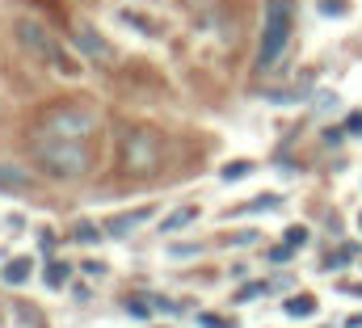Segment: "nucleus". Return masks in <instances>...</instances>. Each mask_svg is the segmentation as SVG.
<instances>
[{"label":"nucleus","instance_id":"obj_1","mask_svg":"<svg viewBox=\"0 0 362 328\" xmlns=\"http://www.w3.org/2000/svg\"><path fill=\"white\" fill-rule=\"evenodd\" d=\"M30 152H34V160L42 164L51 177L72 181V177L89 172V148H85V139H64V135H51V131L38 127L30 135Z\"/></svg>","mask_w":362,"mask_h":328},{"label":"nucleus","instance_id":"obj_2","mask_svg":"<svg viewBox=\"0 0 362 328\" xmlns=\"http://www.w3.org/2000/svg\"><path fill=\"white\" fill-rule=\"evenodd\" d=\"M291 42V4L286 0H266V25H262V47H257V72H270L282 59Z\"/></svg>","mask_w":362,"mask_h":328},{"label":"nucleus","instance_id":"obj_3","mask_svg":"<svg viewBox=\"0 0 362 328\" xmlns=\"http://www.w3.org/2000/svg\"><path fill=\"white\" fill-rule=\"evenodd\" d=\"M156 164H160V135L148 127H135L122 144V168L131 177H148V172H156Z\"/></svg>","mask_w":362,"mask_h":328},{"label":"nucleus","instance_id":"obj_4","mask_svg":"<svg viewBox=\"0 0 362 328\" xmlns=\"http://www.w3.org/2000/svg\"><path fill=\"white\" fill-rule=\"evenodd\" d=\"M17 42H21L30 55H38L42 64H51V68H59V72H68V76L76 72V68L68 64L64 47H59V42H55V38H51V34L38 25V21H17Z\"/></svg>","mask_w":362,"mask_h":328},{"label":"nucleus","instance_id":"obj_5","mask_svg":"<svg viewBox=\"0 0 362 328\" xmlns=\"http://www.w3.org/2000/svg\"><path fill=\"white\" fill-rule=\"evenodd\" d=\"M42 131H51V135H64V139H89L93 135V118L85 110H51L47 118H42Z\"/></svg>","mask_w":362,"mask_h":328},{"label":"nucleus","instance_id":"obj_6","mask_svg":"<svg viewBox=\"0 0 362 328\" xmlns=\"http://www.w3.org/2000/svg\"><path fill=\"white\" fill-rule=\"evenodd\" d=\"M72 38H76V47H81V55L93 59V64H114V47L93 30V25H76L72 30Z\"/></svg>","mask_w":362,"mask_h":328},{"label":"nucleus","instance_id":"obj_7","mask_svg":"<svg viewBox=\"0 0 362 328\" xmlns=\"http://www.w3.org/2000/svg\"><path fill=\"white\" fill-rule=\"evenodd\" d=\"M148 219H152V206H139V211H127V215H114L105 232H110V236H127V232H135V228H144Z\"/></svg>","mask_w":362,"mask_h":328},{"label":"nucleus","instance_id":"obj_8","mask_svg":"<svg viewBox=\"0 0 362 328\" xmlns=\"http://www.w3.org/2000/svg\"><path fill=\"white\" fill-rule=\"evenodd\" d=\"M30 181H34V177H30L25 168H13V164H0V185H4V189H25Z\"/></svg>","mask_w":362,"mask_h":328},{"label":"nucleus","instance_id":"obj_9","mask_svg":"<svg viewBox=\"0 0 362 328\" xmlns=\"http://www.w3.org/2000/svg\"><path fill=\"white\" fill-rule=\"evenodd\" d=\"M282 312H286V316H295V320H303V316H312V312H316V299H312V295H295V299H286V303H282Z\"/></svg>","mask_w":362,"mask_h":328},{"label":"nucleus","instance_id":"obj_10","mask_svg":"<svg viewBox=\"0 0 362 328\" xmlns=\"http://www.w3.org/2000/svg\"><path fill=\"white\" fill-rule=\"evenodd\" d=\"M194 215H198V211H194V206H185V211H173V215H169V219H165V232H177V228H185V223H189V219H194Z\"/></svg>","mask_w":362,"mask_h":328},{"label":"nucleus","instance_id":"obj_11","mask_svg":"<svg viewBox=\"0 0 362 328\" xmlns=\"http://www.w3.org/2000/svg\"><path fill=\"white\" fill-rule=\"evenodd\" d=\"M25 278H30V261H13V265L4 269V282H13V286L25 282Z\"/></svg>","mask_w":362,"mask_h":328},{"label":"nucleus","instance_id":"obj_12","mask_svg":"<svg viewBox=\"0 0 362 328\" xmlns=\"http://www.w3.org/2000/svg\"><path fill=\"white\" fill-rule=\"evenodd\" d=\"M354 257H358V248H354V245L337 248V252L329 257V265H325V269H341V265H346V261H354Z\"/></svg>","mask_w":362,"mask_h":328},{"label":"nucleus","instance_id":"obj_13","mask_svg":"<svg viewBox=\"0 0 362 328\" xmlns=\"http://www.w3.org/2000/svg\"><path fill=\"white\" fill-rule=\"evenodd\" d=\"M64 282H68V265L51 261V269H47V286H64Z\"/></svg>","mask_w":362,"mask_h":328},{"label":"nucleus","instance_id":"obj_14","mask_svg":"<svg viewBox=\"0 0 362 328\" xmlns=\"http://www.w3.org/2000/svg\"><path fill=\"white\" fill-rule=\"evenodd\" d=\"M303 240H308V228H299V223H295V228H286V245H291V248H299Z\"/></svg>","mask_w":362,"mask_h":328},{"label":"nucleus","instance_id":"obj_15","mask_svg":"<svg viewBox=\"0 0 362 328\" xmlns=\"http://www.w3.org/2000/svg\"><path fill=\"white\" fill-rule=\"evenodd\" d=\"M245 172H249V164L236 160V164H228V172H223V177H228V181H236V177H245Z\"/></svg>","mask_w":362,"mask_h":328},{"label":"nucleus","instance_id":"obj_16","mask_svg":"<svg viewBox=\"0 0 362 328\" xmlns=\"http://www.w3.org/2000/svg\"><path fill=\"white\" fill-rule=\"evenodd\" d=\"M76 236H81V240H97V228H93V223H81V228H76Z\"/></svg>","mask_w":362,"mask_h":328},{"label":"nucleus","instance_id":"obj_17","mask_svg":"<svg viewBox=\"0 0 362 328\" xmlns=\"http://www.w3.org/2000/svg\"><path fill=\"white\" fill-rule=\"evenodd\" d=\"M262 291H266V286H262V282H253V286H245V291H240V299H245V303H249V299H257V295H262Z\"/></svg>","mask_w":362,"mask_h":328},{"label":"nucleus","instance_id":"obj_18","mask_svg":"<svg viewBox=\"0 0 362 328\" xmlns=\"http://www.w3.org/2000/svg\"><path fill=\"white\" fill-rule=\"evenodd\" d=\"M202 328H232V320H219V316H202Z\"/></svg>","mask_w":362,"mask_h":328},{"label":"nucleus","instance_id":"obj_19","mask_svg":"<svg viewBox=\"0 0 362 328\" xmlns=\"http://www.w3.org/2000/svg\"><path fill=\"white\" fill-rule=\"evenodd\" d=\"M346 127H354V131H350V135H362V114H354V118H350V122H346Z\"/></svg>","mask_w":362,"mask_h":328},{"label":"nucleus","instance_id":"obj_20","mask_svg":"<svg viewBox=\"0 0 362 328\" xmlns=\"http://www.w3.org/2000/svg\"><path fill=\"white\" fill-rule=\"evenodd\" d=\"M350 295H362V282H358V286H350Z\"/></svg>","mask_w":362,"mask_h":328}]
</instances>
